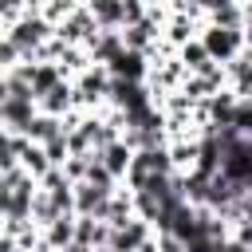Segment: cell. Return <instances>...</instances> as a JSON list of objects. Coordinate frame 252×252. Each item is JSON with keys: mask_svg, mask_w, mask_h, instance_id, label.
Listing matches in <instances>:
<instances>
[{"mask_svg": "<svg viewBox=\"0 0 252 252\" xmlns=\"http://www.w3.org/2000/svg\"><path fill=\"white\" fill-rule=\"evenodd\" d=\"M39 114L35 94H16V91H0V122L8 134H28L32 118Z\"/></svg>", "mask_w": 252, "mask_h": 252, "instance_id": "obj_1", "label": "cell"}, {"mask_svg": "<svg viewBox=\"0 0 252 252\" xmlns=\"http://www.w3.org/2000/svg\"><path fill=\"white\" fill-rule=\"evenodd\" d=\"M201 43L209 47V55L217 63H232L248 43H244V28H220V24H205L201 28Z\"/></svg>", "mask_w": 252, "mask_h": 252, "instance_id": "obj_2", "label": "cell"}, {"mask_svg": "<svg viewBox=\"0 0 252 252\" xmlns=\"http://www.w3.org/2000/svg\"><path fill=\"white\" fill-rule=\"evenodd\" d=\"M118 189H102V185H91V181H75V213L79 217H106V205Z\"/></svg>", "mask_w": 252, "mask_h": 252, "instance_id": "obj_3", "label": "cell"}, {"mask_svg": "<svg viewBox=\"0 0 252 252\" xmlns=\"http://www.w3.org/2000/svg\"><path fill=\"white\" fill-rule=\"evenodd\" d=\"M98 154V161L118 177V181H126V173H130V165H134V146L126 142V138H118V142H110V146H102V150H94Z\"/></svg>", "mask_w": 252, "mask_h": 252, "instance_id": "obj_4", "label": "cell"}, {"mask_svg": "<svg viewBox=\"0 0 252 252\" xmlns=\"http://www.w3.org/2000/svg\"><path fill=\"white\" fill-rule=\"evenodd\" d=\"M87 8H91V16L98 20V28H106V32H118V28H126V12H122V0H83Z\"/></svg>", "mask_w": 252, "mask_h": 252, "instance_id": "obj_5", "label": "cell"}, {"mask_svg": "<svg viewBox=\"0 0 252 252\" xmlns=\"http://www.w3.org/2000/svg\"><path fill=\"white\" fill-rule=\"evenodd\" d=\"M43 240H47V248H51V252H67V248L75 244V213H67V217H59V220H51V224L43 228Z\"/></svg>", "mask_w": 252, "mask_h": 252, "instance_id": "obj_6", "label": "cell"}, {"mask_svg": "<svg viewBox=\"0 0 252 252\" xmlns=\"http://www.w3.org/2000/svg\"><path fill=\"white\" fill-rule=\"evenodd\" d=\"M59 134H67V122L59 118V114H47V110H39L35 118H32V126H28V138L32 142H51V138H59Z\"/></svg>", "mask_w": 252, "mask_h": 252, "instance_id": "obj_7", "label": "cell"}, {"mask_svg": "<svg viewBox=\"0 0 252 252\" xmlns=\"http://www.w3.org/2000/svg\"><path fill=\"white\" fill-rule=\"evenodd\" d=\"M20 63H24V51H20V47H16V43L4 35V39H0V71L8 75V71H16Z\"/></svg>", "mask_w": 252, "mask_h": 252, "instance_id": "obj_8", "label": "cell"}, {"mask_svg": "<svg viewBox=\"0 0 252 252\" xmlns=\"http://www.w3.org/2000/svg\"><path fill=\"white\" fill-rule=\"evenodd\" d=\"M244 43L252 47V16H248V24H244Z\"/></svg>", "mask_w": 252, "mask_h": 252, "instance_id": "obj_9", "label": "cell"}]
</instances>
